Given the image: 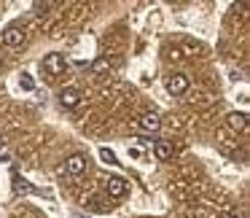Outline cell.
Here are the masks:
<instances>
[{
	"instance_id": "obj_1",
	"label": "cell",
	"mask_w": 250,
	"mask_h": 218,
	"mask_svg": "<svg viewBox=\"0 0 250 218\" xmlns=\"http://www.w3.org/2000/svg\"><path fill=\"white\" fill-rule=\"evenodd\" d=\"M164 87H167V92L172 94V97H178V94H183L186 89H188V78H186L183 73H169V76L164 78Z\"/></svg>"
},
{
	"instance_id": "obj_2",
	"label": "cell",
	"mask_w": 250,
	"mask_h": 218,
	"mask_svg": "<svg viewBox=\"0 0 250 218\" xmlns=\"http://www.w3.org/2000/svg\"><path fill=\"white\" fill-rule=\"evenodd\" d=\"M41 65H43V70L49 73V76H60V73L65 70V57L54 51V54H46Z\"/></svg>"
},
{
	"instance_id": "obj_3",
	"label": "cell",
	"mask_w": 250,
	"mask_h": 218,
	"mask_svg": "<svg viewBox=\"0 0 250 218\" xmlns=\"http://www.w3.org/2000/svg\"><path fill=\"white\" fill-rule=\"evenodd\" d=\"M3 44L11 46V49H17V46L24 44V30L17 27V24H11V27H6V33H3Z\"/></svg>"
},
{
	"instance_id": "obj_4",
	"label": "cell",
	"mask_w": 250,
	"mask_h": 218,
	"mask_svg": "<svg viewBox=\"0 0 250 218\" xmlns=\"http://www.w3.org/2000/svg\"><path fill=\"white\" fill-rule=\"evenodd\" d=\"M60 103H62V108H76V105L81 103V92H78L76 87H65L60 92Z\"/></svg>"
},
{
	"instance_id": "obj_5",
	"label": "cell",
	"mask_w": 250,
	"mask_h": 218,
	"mask_svg": "<svg viewBox=\"0 0 250 218\" xmlns=\"http://www.w3.org/2000/svg\"><path fill=\"white\" fill-rule=\"evenodd\" d=\"M65 170L70 175H81L83 170H86V156H83V153H73V156L65 162Z\"/></svg>"
},
{
	"instance_id": "obj_6",
	"label": "cell",
	"mask_w": 250,
	"mask_h": 218,
	"mask_svg": "<svg viewBox=\"0 0 250 218\" xmlns=\"http://www.w3.org/2000/svg\"><path fill=\"white\" fill-rule=\"evenodd\" d=\"M126 191H129V186H126L124 178H110V180H108V196H113V199H121Z\"/></svg>"
},
{
	"instance_id": "obj_7",
	"label": "cell",
	"mask_w": 250,
	"mask_h": 218,
	"mask_svg": "<svg viewBox=\"0 0 250 218\" xmlns=\"http://www.w3.org/2000/svg\"><path fill=\"white\" fill-rule=\"evenodd\" d=\"M137 124H140L146 132H159V127H162V119H159L156 113H143Z\"/></svg>"
},
{
	"instance_id": "obj_8",
	"label": "cell",
	"mask_w": 250,
	"mask_h": 218,
	"mask_svg": "<svg viewBox=\"0 0 250 218\" xmlns=\"http://www.w3.org/2000/svg\"><path fill=\"white\" fill-rule=\"evenodd\" d=\"M153 153H156L159 162H167V159H172V146H169L167 140H156V146H153Z\"/></svg>"
},
{
	"instance_id": "obj_9",
	"label": "cell",
	"mask_w": 250,
	"mask_h": 218,
	"mask_svg": "<svg viewBox=\"0 0 250 218\" xmlns=\"http://www.w3.org/2000/svg\"><path fill=\"white\" fill-rule=\"evenodd\" d=\"M86 205H89V210H94V213H105V210H110V207H113V205H108L103 196H92Z\"/></svg>"
},
{
	"instance_id": "obj_10",
	"label": "cell",
	"mask_w": 250,
	"mask_h": 218,
	"mask_svg": "<svg viewBox=\"0 0 250 218\" xmlns=\"http://www.w3.org/2000/svg\"><path fill=\"white\" fill-rule=\"evenodd\" d=\"M245 119H248L245 113H231V116H229V127H231V130H245V127H248V121H245Z\"/></svg>"
},
{
	"instance_id": "obj_11",
	"label": "cell",
	"mask_w": 250,
	"mask_h": 218,
	"mask_svg": "<svg viewBox=\"0 0 250 218\" xmlns=\"http://www.w3.org/2000/svg\"><path fill=\"white\" fill-rule=\"evenodd\" d=\"M19 84H22V89H24V92H33V89H35V78L30 76V73H22Z\"/></svg>"
},
{
	"instance_id": "obj_12",
	"label": "cell",
	"mask_w": 250,
	"mask_h": 218,
	"mask_svg": "<svg viewBox=\"0 0 250 218\" xmlns=\"http://www.w3.org/2000/svg\"><path fill=\"white\" fill-rule=\"evenodd\" d=\"M100 159L108 162V164H119V162H116V153L110 151V148H100Z\"/></svg>"
},
{
	"instance_id": "obj_13",
	"label": "cell",
	"mask_w": 250,
	"mask_h": 218,
	"mask_svg": "<svg viewBox=\"0 0 250 218\" xmlns=\"http://www.w3.org/2000/svg\"><path fill=\"white\" fill-rule=\"evenodd\" d=\"M17 191H33V186H27V180H17Z\"/></svg>"
},
{
	"instance_id": "obj_14",
	"label": "cell",
	"mask_w": 250,
	"mask_h": 218,
	"mask_svg": "<svg viewBox=\"0 0 250 218\" xmlns=\"http://www.w3.org/2000/svg\"><path fill=\"white\" fill-rule=\"evenodd\" d=\"M105 67H108V62H105V60H97V62H94V65H92V70H105Z\"/></svg>"
},
{
	"instance_id": "obj_15",
	"label": "cell",
	"mask_w": 250,
	"mask_h": 218,
	"mask_svg": "<svg viewBox=\"0 0 250 218\" xmlns=\"http://www.w3.org/2000/svg\"><path fill=\"white\" fill-rule=\"evenodd\" d=\"M35 8H38V11H41V14H43V11H46V8H51V3H35Z\"/></svg>"
},
{
	"instance_id": "obj_16",
	"label": "cell",
	"mask_w": 250,
	"mask_h": 218,
	"mask_svg": "<svg viewBox=\"0 0 250 218\" xmlns=\"http://www.w3.org/2000/svg\"><path fill=\"white\" fill-rule=\"evenodd\" d=\"M3 148H6V140H3V135H0V151H3Z\"/></svg>"
},
{
	"instance_id": "obj_17",
	"label": "cell",
	"mask_w": 250,
	"mask_h": 218,
	"mask_svg": "<svg viewBox=\"0 0 250 218\" xmlns=\"http://www.w3.org/2000/svg\"><path fill=\"white\" fill-rule=\"evenodd\" d=\"M226 218H239V216H237V213H229V216H226Z\"/></svg>"
}]
</instances>
